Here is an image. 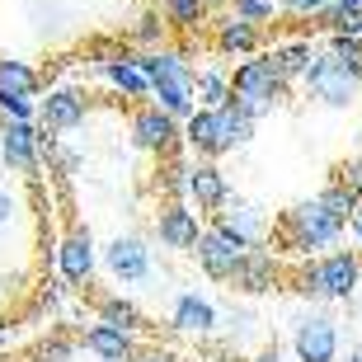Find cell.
Returning a JSON list of instances; mask_svg holds the SVG:
<instances>
[{"label":"cell","instance_id":"8fae6325","mask_svg":"<svg viewBox=\"0 0 362 362\" xmlns=\"http://www.w3.org/2000/svg\"><path fill=\"white\" fill-rule=\"evenodd\" d=\"M42 141H47V132H38L33 122H5V132H0L5 165H10V170H19V175H38Z\"/></svg>","mask_w":362,"mask_h":362},{"label":"cell","instance_id":"74e56055","mask_svg":"<svg viewBox=\"0 0 362 362\" xmlns=\"http://www.w3.org/2000/svg\"><path fill=\"white\" fill-rule=\"evenodd\" d=\"M349 235H353V240L362 245V212H358V216H353V221H349Z\"/></svg>","mask_w":362,"mask_h":362},{"label":"cell","instance_id":"1f68e13d","mask_svg":"<svg viewBox=\"0 0 362 362\" xmlns=\"http://www.w3.org/2000/svg\"><path fill=\"white\" fill-rule=\"evenodd\" d=\"M334 184H339V188H349L353 198L362 202V156H349V160L339 165V170H334Z\"/></svg>","mask_w":362,"mask_h":362},{"label":"cell","instance_id":"b9f144b4","mask_svg":"<svg viewBox=\"0 0 362 362\" xmlns=\"http://www.w3.org/2000/svg\"><path fill=\"white\" fill-rule=\"evenodd\" d=\"M0 344H5V329H0Z\"/></svg>","mask_w":362,"mask_h":362},{"label":"cell","instance_id":"52a82bcc","mask_svg":"<svg viewBox=\"0 0 362 362\" xmlns=\"http://www.w3.org/2000/svg\"><path fill=\"white\" fill-rule=\"evenodd\" d=\"M292 353H296V362H339L344 358L339 320H329V315H301L292 329Z\"/></svg>","mask_w":362,"mask_h":362},{"label":"cell","instance_id":"ba28073f","mask_svg":"<svg viewBox=\"0 0 362 362\" xmlns=\"http://www.w3.org/2000/svg\"><path fill=\"white\" fill-rule=\"evenodd\" d=\"M132 141L141 151H151V156H175L179 141H184V127H179V118H170L160 104H146L132 113Z\"/></svg>","mask_w":362,"mask_h":362},{"label":"cell","instance_id":"f546056e","mask_svg":"<svg viewBox=\"0 0 362 362\" xmlns=\"http://www.w3.org/2000/svg\"><path fill=\"white\" fill-rule=\"evenodd\" d=\"M230 14L245 19V24H255V28H264L273 14H278V5H273V0H230Z\"/></svg>","mask_w":362,"mask_h":362},{"label":"cell","instance_id":"44dd1931","mask_svg":"<svg viewBox=\"0 0 362 362\" xmlns=\"http://www.w3.org/2000/svg\"><path fill=\"white\" fill-rule=\"evenodd\" d=\"M259 42H264V33H259L255 24H245V19H235V14H226L221 24H216V47L221 52H240V57H259Z\"/></svg>","mask_w":362,"mask_h":362},{"label":"cell","instance_id":"7c38bea8","mask_svg":"<svg viewBox=\"0 0 362 362\" xmlns=\"http://www.w3.org/2000/svg\"><path fill=\"white\" fill-rule=\"evenodd\" d=\"M94 235L85 226H76L66 235V240L57 245V269H62V278L71 282V287H90V278H94Z\"/></svg>","mask_w":362,"mask_h":362},{"label":"cell","instance_id":"5b68a950","mask_svg":"<svg viewBox=\"0 0 362 362\" xmlns=\"http://www.w3.org/2000/svg\"><path fill=\"white\" fill-rule=\"evenodd\" d=\"M287 90H292V85L273 71V62L264 52L250 57V62H240L235 76H230V104L240 108V113H250L255 122L264 118V113H273V104H282Z\"/></svg>","mask_w":362,"mask_h":362},{"label":"cell","instance_id":"7a4b0ae2","mask_svg":"<svg viewBox=\"0 0 362 362\" xmlns=\"http://www.w3.org/2000/svg\"><path fill=\"white\" fill-rule=\"evenodd\" d=\"M250 136H255V118L240 113L235 104L198 108V113L184 122V146L198 151L202 160H216V156H226V151H240Z\"/></svg>","mask_w":362,"mask_h":362},{"label":"cell","instance_id":"8d00e7d4","mask_svg":"<svg viewBox=\"0 0 362 362\" xmlns=\"http://www.w3.org/2000/svg\"><path fill=\"white\" fill-rule=\"evenodd\" d=\"M255 362H282V353H278V344H273V349H264V353H259V358Z\"/></svg>","mask_w":362,"mask_h":362},{"label":"cell","instance_id":"6da1fadb","mask_svg":"<svg viewBox=\"0 0 362 362\" xmlns=\"http://www.w3.org/2000/svg\"><path fill=\"white\" fill-rule=\"evenodd\" d=\"M344 230H349L344 216H334L320 198H310V202L287 207L273 235H278V245L292 250V255H320V250H334V245L344 240Z\"/></svg>","mask_w":362,"mask_h":362},{"label":"cell","instance_id":"2e32d148","mask_svg":"<svg viewBox=\"0 0 362 362\" xmlns=\"http://www.w3.org/2000/svg\"><path fill=\"white\" fill-rule=\"evenodd\" d=\"M104 264L118 282H141L151 273V255L136 235H113V240L104 245Z\"/></svg>","mask_w":362,"mask_h":362},{"label":"cell","instance_id":"9a60e30c","mask_svg":"<svg viewBox=\"0 0 362 362\" xmlns=\"http://www.w3.org/2000/svg\"><path fill=\"white\" fill-rule=\"evenodd\" d=\"M235 287H240L245 296H259V292H273L282 282V264H278V255L273 250H264V245H255V250H245V259H240V269H235Z\"/></svg>","mask_w":362,"mask_h":362},{"label":"cell","instance_id":"60d3db41","mask_svg":"<svg viewBox=\"0 0 362 362\" xmlns=\"http://www.w3.org/2000/svg\"><path fill=\"white\" fill-rule=\"evenodd\" d=\"M212 5H230V0H207V10H212Z\"/></svg>","mask_w":362,"mask_h":362},{"label":"cell","instance_id":"f35d334b","mask_svg":"<svg viewBox=\"0 0 362 362\" xmlns=\"http://www.w3.org/2000/svg\"><path fill=\"white\" fill-rule=\"evenodd\" d=\"M339 362H362V344H353V349L344 353V358H339Z\"/></svg>","mask_w":362,"mask_h":362},{"label":"cell","instance_id":"484cf974","mask_svg":"<svg viewBox=\"0 0 362 362\" xmlns=\"http://www.w3.org/2000/svg\"><path fill=\"white\" fill-rule=\"evenodd\" d=\"M193 94H198V108H226L230 104V76L226 71H202Z\"/></svg>","mask_w":362,"mask_h":362},{"label":"cell","instance_id":"9c48e42d","mask_svg":"<svg viewBox=\"0 0 362 362\" xmlns=\"http://www.w3.org/2000/svg\"><path fill=\"white\" fill-rule=\"evenodd\" d=\"M216 230L230 235L235 245H245V250H255V245L269 240V216H264V207H255V202L230 198L226 207L216 212Z\"/></svg>","mask_w":362,"mask_h":362},{"label":"cell","instance_id":"4316f807","mask_svg":"<svg viewBox=\"0 0 362 362\" xmlns=\"http://www.w3.org/2000/svg\"><path fill=\"white\" fill-rule=\"evenodd\" d=\"M349 19H362V0H334V5L315 19V28H325V33L334 38V33H344V24H349Z\"/></svg>","mask_w":362,"mask_h":362},{"label":"cell","instance_id":"d6a6232c","mask_svg":"<svg viewBox=\"0 0 362 362\" xmlns=\"http://www.w3.org/2000/svg\"><path fill=\"white\" fill-rule=\"evenodd\" d=\"M0 113H5V122H33L38 104L33 99H0Z\"/></svg>","mask_w":362,"mask_h":362},{"label":"cell","instance_id":"ffe728a7","mask_svg":"<svg viewBox=\"0 0 362 362\" xmlns=\"http://www.w3.org/2000/svg\"><path fill=\"white\" fill-rule=\"evenodd\" d=\"M264 57L273 62V71H278L287 85H301V76H306L310 62H315V47L301 38V42H282V47H269Z\"/></svg>","mask_w":362,"mask_h":362},{"label":"cell","instance_id":"277c9868","mask_svg":"<svg viewBox=\"0 0 362 362\" xmlns=\"http://www.w3.org/2000/svg\"><path fill=\"white\" fill-rule=\"evenodd\" d=\"M362 282V259L353 250H334V255L310 259L306 269L292 278V292L310 296V301H349Z\"/></svg>","mask_w":362,"mask_h":362},{"label":"cell","instance_id":"83f0119b","mask_svg":"<svg viewBox=\"0 0 362 362\" xmlns=\"http://www.w3.org/2000/svg\"><path fill=\"white\" fill-rule=\"evenodd\" d=\"M329 57H334L344 71H353L362 81V38H349V33H334L329 38Z\"/></svg>","mask_w":362,"mask_h":362},{"label":"cell","instance_id":"7402d4cb","mask_svg":"<svg viewBox=\"0 0 362 362\" xmlns=\"http://www.w3.org/2000/svg\"><path fill=\"white\" fill-rule=\"evenodd\" d=\"M170 325H175V329H184V334H207V329L216 325V310L207 306L198 292H184V296L175 301V315H170Z\"/></svg>","mask_w":362,"mask_h":362},{"label":"cell","instance_id":"ab89813d","mask_svg":"<svg viewBox=\"0 0 362 362\" xmlns=\"http://www.w3.org/2000/svg\"><path fill=\"white\" fill-rule=\"evenodd\" d=\"M141 362H175V358H170V353H146Z\"/></svg>","mask_w":362,"mask_h":362},{"label":"cell","instance_id":"e575fe53","mask_svg":"<svg viewBox=\"0 0 362 362\" xmlns=\"http://www.w3.org/2000/svg\"><path fill=\"white\" fill-rule=\"evenodd\" d=\"M71 353H76V344H66V339H52V344L42 349V362H66Z\"/></svg>","mask_w":362,"mask_h":362},{"label":"cell","instance_id":"cb8c5ba5","mask_svg":"<svg viewBox=\"0 0 362 362\" xmlns=\"http://www.w3.org/2000/svg\"><path fill=\"white\" fill-rule=\"evenodd\" d=\"M99 320L113 325V329H127V334L146 329V315H141L127 296H99Z\"/></svg>","mask_w":362,"mask_h":362},{"label":"cell","instance_id":"d6986e66","mask_svg":"<svg viewBox=\"0 0 362 362\" xmlns=\"http://www.w3.org/2000/svg\"><path fill=\"white\" fill-rule=\"evenodd\" d=\"M81 349L94 353L99 362H132L136 358V339L127 334V329H113V325H90L81 334Z\"/></svg>","mask_w":362,"mask_h":362},{"label":"cell","instance_id":"3957f363","mask_svg":"<svg viewBox=\"0 0 362 362\" xmlns=\"http://www.w3.org/2000/svg\"><path fill=\"white\" fill-rule=\"evenodd\" d=\"M141 66H146L151 76V94H156V104L170 113V118L188 122L193 113H198V94H193V85H198V76L188 71V62L179 52H141Z\"/></svg>","mask_w":362,"mask_h":362},{"label":"cell","instance_id":"836d02e7","mask_svg":"<svg viewBox=\"0 0 362 362\" xmlns=\"http://www.w3.org/2000/svg\"><path fill=\"white\" fill-rule=\"evenodd\" d=\"M278 5H282L287 14H296V19H320V14L329 10L334 0H278Z\"/></svg>","mask_w":362,"mask_h":362},{"label":"cell","instance_id":"d590c367","mask_svg":"<svg viewBox=\"0 0 362 362\" xmlns=\"http://www.w3.org/2000/svg\"><path fill=\"white\" fill-rule=\"evenodd\" d=\"M10 212H14V202H10V193H0V226L10 221Z\"/></svg>","mask_w":362,"mask_h":362},{"label":"cell","instance_id":"4dcf8cb0","mask_svg":"<svg viewBox=\"0 0 362 362\" xmlns=\"http://www.w3.org/2000/svg\"><path fill=\"white\" fill-rule=\"evenodd\" d=\"M320 202H325V207H329L334 216H344V221H353V216L362 212V207H358V198H353L349 188H339V184H329V188H325V193H320Z\"/></svg>","mask_w":362,"mask_h":362},{"label":"cell","instance_id":"8992f818","mask_svg":"<svg viewBox=\"0 0 362 362\" xmlns=\"http://www.w3.org/2000/svg\"><path fill=\"white\" fill-rule=\"evenodd\" d=\"M301 90L315 99V104L325 108H349L362 99V81L353 76V71H344L329 52H315V62H310V71L301 76Z\"/></svg>","mask_w":362,"mask_h":362},{"label":"cell","instance_id":"30bf717a","mask_svg":"<svg viewBox=\"0 0 362 362\" xmlns=\"http://www.w3.org/2000/svg\"><path fill=\"white\" fill-rule=\"evenodd\" d=\"M193 259H198V269L207 273V278L216 282H230L235 278V269H240V259H245V245H235L230 235H221V230H202V240L193 245Z\"/></svg>","mask_w":362,"mask_h":362},{"label":"cell","instance_id":"5bb4252c","mask_svg":"<svg viewBox=\"0 0 362 362\" xmlns=\"http://www.w3.org/2000/svg\"><path fill=\"white\" fill-rule=\"evenodd\" d=\"M156 235H160L165 250H193L202 240V226H198V212L188 202H165L156 212Z\"/></svg>","mask_w":362,"mask_h":362},{"label":"cell","instance_id":"4fadbf2b","mask_svg":"<svg viewBox=\"0 0 362 362\" xmlns=\"http://www.w3.org/2000/svg\"><path fill=\"white\" fill-rule=\"evenodd\" d=\"M188 202H193L198 212H212V216L230 202V184H226V175H221L212 160H193L188 165Z\"/></svg>","mask_w":362,"mask_h":362},{"label":"cell","instance_id":"e0dca14e","mask_svg":"<svg viewBox=\"0 0 362 362\" xmlns=\"http://www.w3.org/2000/svg\"><path fill=\"white\" fill-rule=\"evenodd\" d=\"M38 122L42 132H71L85 122V94L81 90H52L38 104Z\"/></svg>","mask_w":362,"mask_h":362},{"label":"cell","instance_id":"ac0fdd59","mask_svg":"<svg viewBox=\"0 0 362 362\" xmlns=\"http://www.w3.org/2000/svg\"><path fill=\"white\" fill-rule=\"evenodd\" d=\"M99 71H104L127 99H146L151 94V76H146V66H141V52H108L104 62H99Z\"/></svg>","mask_w":362,"mask_h":362},{"label":"cell","instance_id":"d4e9b609","mask_svg":"<svg viewBox=\"0 0 362 362\" xmlns=\"http://www.w3.org/2000/svg\"><path fill=\"white\" fill-rule=\"evenodd\" d=\"M160 14L170 19V28L198 33L202 19H207V0H160Z\"/></svg>","mask_w":362,"mask_h":362},{"label":"cell","instance_id":"f1b7e54d","mask_svg":"<svg viewBox=\"0 0 362 362\" xmlns=\"http://www.w3.org/2000/svg\"><path fill=\"white\" fill-rule=\"evenodd\" d=\"M165 28H170V19L151 10V14H141V19H136V28H132V42H141L146 52H160V38H165Z\"/></svg>","mask_w":362,"mask_h":362},{"label":"cell","instance_id":"603a6c76","mask_svg":"<svg viewBox=\"0 0 362 362\" xmlns=\"http://www.w3.org/2000/svg\"><path fill=\"white\" fill-rule=\"evenodd\" d=\"M38 94V71L28 62L0 57V99H33Z\"/></svg>","mask_w":362,"mask_h":362}]
</instances>
